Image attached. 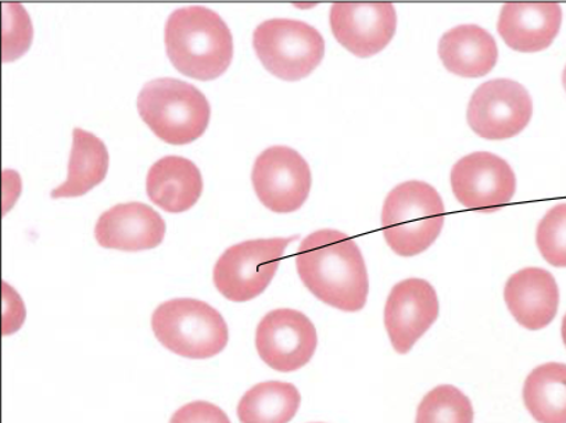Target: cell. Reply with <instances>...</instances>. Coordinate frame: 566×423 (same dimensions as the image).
<instances>
[{"label": "cell", "mask_w": 566, "mask_h": 423, "mask_svg": "<svg viewBox=\"0 0 566 423\" xmlns=\"http://www.w3.org/2000/svg\"><path fill=\"white\" fill-rule=\"evenodd\" d=\"M296 267L304 286L325 305L345 313L366 307L367 265L360 247L346 233L321 230L303 239Z\"/></svg>", "instance_id": "cell-1"}, {"label": "cell", "mask_w": 566, "mask_h": 423, "mask_svg": "<svg viewBox=\"0 0 566 423\" xmlns=\"http://www.w3.org/2000/svg\"><path fill=\"white\" fill-rule=\"evenodd\" d=\"M168 57L179 73L211 81L230 67L233 36L230 27L214 10L187 7L170 14L166 24Z\"/></svg>", "instance_id": "cell-2"}, {"label": "cell", "mask_w": 566, "mask_h": 423, "mask_svg": "<svg viewBox=\"0 0 566 423\" xmlns=\"http://www.w3.org/2000/svg\"><path fill=\"white\" fill-rule=\"evenodd\" d=\"M444 221L443 200L429 183H400L384 203L385 241L401 257H413L428 251L437 242Z\"/></svg>", "instance_id": "cell-3"}, {"label": "cell", "mask_w": 566, "mask_h": 423, "mask_svg": "<svg viewBox=\"0 0 566 423\" xmlns=\"http://www.w3.org/2000/svg\"><path fill=\"white\" fill-rule=\"evenodd\" d=\"M138 112L145 124L170 145H188L209 127L211 107L203 92L176 78H157L139 92Z\"/></svg>", "instance_id": "cell-4"}, {"label": "cell", "mask_w": 566, "mask_h": 423, "mask_svg": "<svg viewBox=\"0 0 566 423\" xmlns=\"http://www.w3.org/2000/svg\"><path fill=\"white\" fill-rule=\"evenodd\" d=\"M151 328L167 350L190 360L219 356L230 339L224 317L196 298L163 303L151 317Z\"/></svg>", "instance_id": "cell-5"}, {"label": "cell", "mask_w": 566, "mask_h": 423, "mask_svg": "<svg viewBox=\"0 0 566 423\" xmlns=\"http://www.w3.org/2000/svg\"><path fill=\"white\" fill-rule=\"evenodd\" d=\"M253 46L264 67L285 81L307 77L325 54V41L319 31L293 19L263 21L254 31Z\"/></svg>", "instance_id": "cell-6"}, {"label": "cell", "mask_w": 566, "mask_h": 423, "mask_svg": "<svg viewBox=\"0 0 566 423\" xmlns=\"http://www.w3.org/2000/svg\"><path fill=\"white\" fill-rule=\"evenodd\" d=\"M296 239H254L227 248L212 274L217 290L231 302L253 300L270 286L283 253Z\"/></svg>", "instance_id": "cell-7"}, {"label": "cell", "mask_w": 566, "mask_h": 423, "mask_svg": "<svg viewBox=\"0 0 566 423\" xmlns=\"http://www.w3.org/2000/svg\"><path fill=\"white\" fill-rule=\"evenodd\" d=\"M533 102L525 86L513 80H493L473 92L468 105V124L483 139L516 137L531 123Z\"/></svg>", "instance_id": "cell-8"}, {"label": "cell", "mask_w": 566, "mask_h": 423, "mask_svg": "<svg viewBox=\"0 0 566 423\" xmlns=\"http://www.w3.org/2000/svg\"><path fill=\"white\" fill-rule=\"evenodd\" d=\"M252 181L255 194L277 214L295 213L312 191V168L287 146H272L255 159Z\"/></svg>", "instance_id": "cell-9"}, {"label": "cell", "mask_w": 566, "mask_h": 423, "mask_svg": "<svg viewBox=\"0 0 566 423\" xmlns=\"http://www.w3.org/2000/svg\"><path fill=\"white\" fill-rule=\"evenodd\" d=\"M451 188L465 209L494 213L513 200L516 178L513 168L502 157L476 151L455 162L451 170Z\"/></svg>", "instance_id": "cell-10"}, {"label": "cell", "mask_w": 566, "mask_h": 423, "mask_svg": "<svg viewBox=\"0 0 566 423\" xmlns=\"http://www.w3.org/2000/svg\"><path fill=\"white\" fill-rule=\"evenodd\" d=\"M317 345L312 319L291 308L270 311L255 330V349L261 360L277 372H295L307 366Z\"/></svg>", "instance_id": "cell-11"}, {"label": "cell", "mask_w": 566, "mask_h": 423, "mask_svg": "<svg viewBox=\"0 0 566 423\" xmlns=\"http://www.w3.org/2000/svg\"><path fill=\"white\" fill-rule=\"evenodd\" d=\"M439 317V298L428 281L410 278L391 289L385 306V327L399 355L410 352Z\"/></svg>", "instance_id": "cell-12"}, {"label": "cell", "mask_w": 566, "mask_h": 423, "mask_svg": "<svg viewBox=\"0 0 566 423\" xmlns=\"http://www.w3.org/2000/svg\"><path fill=\"white\" fill-rule=\"evenodd\" d=\"M329 20L336 41L363 59L382 52L397 29V13L391 3H335Z\"/></svg>", "instance_id": "cell-13"}, {"label": "cell", "mask_w": 566, "mask_h": 423, "mask_svg": "<svg viewBox=\"0 0 566 423\" xmlns=\"http://www.w3.org/2000/svg\"><path fill=\"white\" fill-rule=\"evenodd\" d=\"M97 243L124 252L150 251L161 245L166 222L150 205L130 202L114 205L96 222Z\"/></svg>", "instance_id": "cell-14"}, {"label": "cell", "mask_w": 566, "mask_h": 423, "mask_svg": "<svg viewBox=\"0 0 566 423\" xmlns=\"http://www.w3.org/2000/svg\"><path fill=\"white\" fill-rule=\"evenodd\" d=\"M504 300L516 322L530 330H541L557 317L558 285L546 269L524 268L510 276Z\"/></svg>", "instance_id": "cell-15"}, {"label": "cell", "mask_w": 566, "mask_h": 423, "mask_svg": "<svg viewBox=\"0 0 566 423\" xmlns=\"http://www.w3.org/2000/svg\"><path fill=\"white\" fill-rule=\"evenodd\" d=\"M563 24L558 3H507L500 13L497 31L511 49L542 52L557 38Z\"/></svg>", "instance_id": "cell-16"}, {"label": "cell", "mask_w": 566, "mask_h": 423, "mask_svg": "<svg viewBox=\"0 0 566 423\" xmlns=\"http://www.w3.org/2000/svg\"><path fill=\"white\" fill-rule=\"evenodd\" d=\"M146 192L167 213L192 209L203 192V177L193 161L181 156H167L150 167Z\"/></svg>", "instance_id": "cell-17"}, {"label": "cell", "mask_w": 566, "mask_h": 423, "mask_svg": "<svg viewBox=\"0 0 566 423\" xmlns=\"http://www.w3.org/2000/svg\"><path fill=\"white\" fill-rule=\"evenodd\" d=\"M439 57L450 73L462 78H481L497 64V43L475 24H462L440 38Z\"/></svg>", "instance_id": "cell-18"}, {"label": "cell", "mask_w": 566, "mask_h": 423, "mask_svg": "<svg viewBox=\"0 0 566 423\" xmlns=\"http://www.w3.org/2000/svg\"><path fill=\"white\" fill-rule=\"evenodd\" d=\"M108 150L96 135L75 128L69 161V176L51 197L78 198L103 182L108 171Z\"/></svg>", "instance_id": "cell-19"}, {"label": "cell", "mask_w": 566, "mask_h": 423, "mask_svg": "<svg viewBox=\"0 0 566 423\" xmlns=\"http://www.w3.org/2000/svg\"><path fill=\"white\" fill-rule=\"evenodd\" d=\"M526 410L538 423H566V364L535 368L524 384Z\"/></svg>", "instance_id": "cell-20"}, {"label": "cell", "mask_w": 566, "mask_h": 423, "mask_svg": "<svg viewBox=\"0 0 566 423\" xmlns=\"http://www.w3.org/2000/svg\"><path fill=\"white\" fill-rule=\"evenodd\" d=\"M301 401L295 384L259 383L239 401L238 417L241 423H290L297 414Z\"/></svg>", "instance_id": "cell-21"}, {"label": "cell", "mask_w": 566, "mask_h": 423, "mask_svg": "<svg viewBox=\"0 0 566 423\" xmlns=\"http://www.w3.org/2000/svg\"><path fill=\"white\" fill-rule=\"evenodd\" d=\"M473 406L460 389L440 384L418 405L416 423H473Z\"/></svg>", "instance_id": "cell-22"}, {"label": "cell", "mask_w": 566, "mask_h": 423, "mask_svg": "<svg viewBox=\"0 0 566 423\" xmlns=\"http://www.w3.org/2000/svg\"><path fill=\"white\" fill-rule=\"evenodd\" d=\"M536 243L548 264L566 268V203L549 209L538 222Z\"/></svg>", "instance_id": "cell-23"}, {"label": "cell", "mask_w": 566, "mask_h": 423, "mask_svg": "<svg viewBox=\"0 0 566 423\" xmlns=\"http://www.w3.org/2000/svg\"><path fill=\"white\" fill-rule=\"evenodd\" d=\"M3 12V60L10 62L29 51L34 31L21 4L4 3Z\"/></svg>", "instance_id": "cell-24"}, {"label": "cell", "mask_w": 566, "mask_h": 423, "mask_svg": "<svg viewBox=\"0 0 566 423\" xmlns=\"http://www.w3.org/2000/svg\"><path fill=\"white\" fill-rule=\"evenodd\" d=\"M170 423H231L219 405L209 401H193L174 412Z\"/></svg>", "instance_id": "cell-25"}, {"label": "cell", "mask_w": 566, "mask_h": 423, "mask_svg": "<svg viewBox=\"0 0 566 423\" xmlns=\"http://www.w3.org/2000/svg\"><path fill=\"white\" fill-rule=\"evenodd\" d=\"M560 332H563V339H564V343H565V347H566V314H565V317L563 319V330H560Z\"/></svg>", "instance_id": "cell-26"}, {"label": "cell", "mask_w": 566, "mask_h": 423, "mask_svg": "<svg viewBox=\"0 0 566 423\" xmlns=\"http://www.w3.org/2000/svg\"><path fill=\"white\" fill-rule=\"evenodd\" d=\"M563 84H564V88L566 91V67L564 70V74H563Z\"/></svg>", "instance_id": "cell-27"}]
</instances>
